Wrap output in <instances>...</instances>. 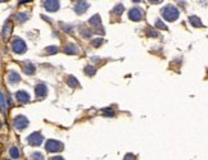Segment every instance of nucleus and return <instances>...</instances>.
I'll use <instances>...</instances> for the list:
<instances>
[{
  "instance_id": "14",
  "label": "nucleus",
  "mask_w": 208,
  "mask_h": 160,
  "mask_svg": "<svg viewBox=\"0 0 208 160\" xmlns=\"http://www.w3.org/2000/svg\"><path fill=\"white\" fill-rule=\"evenodd\" d=\"M189 19H190V23L193 24L194 27H202V26H203V24H202V22H200V19L198 17H190Z\"/></svg>"
},
{
  "instance_id": "8",
  "label": "nucleus",
  "mask_w": 208,
  "mask_h": 160,
  "mask_svg": "<svg viewBox=\"0 0 208 160\" xmlns=\"http://www.w3.org/2000/svg\"><path fill=\"white\" fill-rule=\"evenodd\" d=\"M35 91H36V96H37V98H44V96L48 94V88H46V86L44 83H39L35 87Z\"/></svg>"
},
{
  "instance_id": "3",
  "label": "nucleus",
  "mask_w": 208,
  "mask_h": 160,
  "mask_svg": "<svg viewBox=\"0 0 208 160\" xmlns=\"http://www.w3.org/2000/svg\"><path fill=\"white\" fill-rule=\"evenodd\" d=\"M12 47H13V51L17 53V54H23L26 51V44L21 39H18V37H15L12 41Z\"/></svg>"
},
{
  "instance_id": "20",
  "label": "nucleus",
  "mask_w": 208,
  "mask_h": 160,
  "mask_svg": "<svg viewBox=\"0 0 208 160\" xmlns=\"http://www.w3.org/2000/svg\"><path fill=\"white\" fill-rule=\"evenodd\" d=\"M57 50H58L57 46H50V47H48V49H46V53H49V54H54Z\"/></svg>"
},
{
  "instance_id": "2",
  "label": "nucleus",
  "mask_w": 208,
  "mask_h": 160,
  "mask_svg": "<svg viewBox=\"0 0 208 160\" xmlns=\"http://www.w3.org/2000/svg\"><path fill=\"white\" fill-rule=\"evenodd\" d=\"M45 149H46L48 152H58L63 149V145L61 142L55 141V140H49L46 142V145H45Z\"/></svg>"
},
{
  "instance_id": "6",
  "label": "nucleus",
  "mask_w": 208,
  "mask_h": 160,
  "mask_svg": "<svg viewBox=\"0 0 208 160\" xmlns=\"http://www.w3.org/2000/svg\"><path fill=\"white\" fill-rule=\"evenodd\" d=\"M44 7H45V9L48 12H55V10L59 8V2L58 0H45Z\"/></svg>"
},
{
  "instance_id": "13",
  "label": "nucleus",
  "mask_w": 208,
  "mask_h": 160,
  "mask_svg": "<svg viewBox=\"0 0 208 160\" xmlns=\"http://www.w3.org/2000/svg\"><path fill=\"white\" fill-rule=\"evenodd\" d=\"M9 154H10V156H12L13 159H17V158H19V150L15 146H13V147H10L9 149Z\"/></svg>"
},
{
  "instance_id": "23",
  "label": "nucleus",
  "mask_w": 208,
  "mask_h": 160,
  "mask_svg": "<svg viewBox=\"0 0 208 160\" xmlns=\"http://www.w3.org/2000/svg\"><path fill=\"white\" fill-rule=\"evenodd\" d=\"M102 41H103V40H100V39L94 40V41H92V46H95V47H96V46H99V45L102 44Z\"/></svg>"
},
{
  "instance_id": "26",
  "label": "nucleus",
  "mask_w": 208,
  "mask_h": 160,
  "mask_svg": "<svg viewBox=\"0 0 208 160\" xmlns=\"http://www.w3.org/2000/svg\"><path fill=\"white\" fill-rule=\"evenodd\" d=\"M2 109H3V111H5V100H4L3 94H2Z\"/></svg>"
},
{
  "instance_id": "12",
  "label": "nucleus",
  "mask_w": 208,
  "mask_h": 160,
  "mask_svg": "<svg viewBox=\"0 0 208 160\" xmlns=\"http://www.w3.org/2000/svg\"><path fill=\"white\" fill-rule=\"evenodd\" d=\"M23 69H25V73H27V74H34V72H35V67L32 66L30 62L23 64Z\"/></svg>"
},
{
  "instance_id": "29",
  "label": "nucleus",
  "mask_w": 208,
  "mask_h": 160,
  "mask_svg": "<svg viewBox=\"0 0 208 160\" xmlns=\"http://www.w3.org/2000/svg\"><path fill=\"white\" fill-rule=\"evenodd\" d=\"M26 2H30V0H21V3H26Z\"/></svg>"
},
{
  "instance_id": "5",
  "label": "nucleus",
  "mask_w": 208,
  "mask_h": 160,
  "mask_svg": "<svg viewBox=\"0 0 208 160\" xmlns=\"http://www.w3.org/2000/svg\"><path fill=\"white\" fill-rule=\"evenodd\" d=\"M27 126H29V120H27L26 117L18 115L17 118H14V127L17 128V130H23Z\"/></svg>"
},
{
  "instance_id": "11",
  "label": "nucleus",
  "mask_w": 208,
  "mask_h": 160,
  "mask_svg": "<svg viewBox=\"0 0 208 160\" xmlns=\"http://www.w3.org/2000/svg\"><path fill=\"white\" fill-rule=\"evenodd\" d=\"M19 79H21V77H19V74L17 72H10L9 73V76H8V82L9 83H12V85L18 83Z\"/></svg>"
},
{
  "instance_id": "25",
  "label": "nucleus",
  "mask_w": 208,
  "mask_h": 160,
  "mask_svg": "<svg viewBox=\"0 0 208 160\" xmlns=\"http://www.w3.org/2000/svg\"><path fill=\"white\" fill-rule=\"evenodd\" d=\"M156 24H157V27H158V28H163V30H166V26L163 24L162 22H159V21H158V22H157Z\"/></svg>"
},
{
  "instance_id": "19",
  "label": "nucleus",
  "mask_w": 208,
  "mask_h": 160,
  "mask_svg": "<svg viewBox=\"0 0 208 160\" xmlns=\"http://www.w3.org/2000/svg\"><path fill=\"white\" fill-rule=\"evenodd\" d=\"M32 158H34V160H44V156L40 152H34L32 154Z\"/></svg>"
},
{
  "instance_id": "7",
  "label": "nucleus",
  "mask_w": 208,
  "mask_h": 160,
  "mask_svg": "<svg viewBox=\"0 0 208 160\" xmlns=\"http://www.w3.org/2000/svg\"><path fill=\"white\" fill-rule=\"evenodd\" d=\"M143 12H141V9H138V8H134L131 9L129 12V18L131 21H140L141 18H143Z\"/></svg>"
},
{
  "instance_id": "22",
  "label": "nucleus",
  "mask_w": 208,
  "mask_h": 160,
  "mask_svg": "<svg viewBox=\"0 0 208 160\" xmlns=\"http://www.w3.org/2000/svg\"><path fill=\"white\" fill-rule=\"evenodd\" d=\"M122 9H123L122 5H117V7L114 8V12H116L117 14H121V13H122Z\"/></svg>"
},
{
  "instance_id": "24",
  "label": "nucleus",
  "mask_w": 208,
  "mask_h": 160,
  "mask_svg": "<svg viewBox=\"0 0 208 160\" xmlns=\"http://www.w3.org/2000/svg\"><path fill=\"white\" fill-rule=\"evenodd\" d=\"M136 158H135V155H133V154H127V155L125 156V159L123 160H135Z\"/></svg>"
},
{
  "instance_id": "21",
  "label": "nucleus",
  "mask_w": 208,
  "mask_h": 160,
  "mask_svg": "<svg viewBox=\"0 0 208 160\" xmlns=\"http://www.w3.org/2000/svg\"><path fill=\"white\" fill-rule=\"evenodd\" d=\"M94 71H95V69L92 67H86V69H85L86 74H94Z\"/></svg>"
},
{
  "instance_id": "28",
  "label": "nucleus",
  "mask_w": 208,
  "mask_h": 160,
  "mask_svg": "<svg viewBox=\"0 0 208 160\" xmlns=\"http://www.w3.org/2000/svg\"><path fill=\"white\" fill-rule=\"evenodd\" d=\"M149 2H152V3H154V4H156V3H159L161 0H149Z\"/></svg>"
},
{
  "instance_id": "17",
  "label": "nucleus",
  "mask_w": 208,
  "mask_h": 160,
  "mask_svg": "<svg viewBox=\"0 0 208 160\" xmlns=\"http://www.w3.org/2000/svg\"><path fill=\"white\" fill-rule=\"evenodd\" d=\"M76 51H77V49H76L75 45H68L65 47V53H69V54H75Z\"/></svg>"
},
{
  "instance_id": "15",
  "label": "nucleus",
  "mask_w": 208,
  "mask_h": 160,
  "mask_svg": "<svg viewBox=\"0 0 208 160\" xmlns=\"http://www.w3.org/2000/svg\"><path fill=\"white\" fill-rule=\"evenodd\" d=\"M67 83L71 87H76V86H77V79H76L75 77H72V76H69L68 79H67Z\"/></svg>"
},
{
  "instance_id": "18",
  "label": "nucleus",
  "mask_w": 208,
  "mask_h": 160,
  "mask_svg": "<svg viewBox=\"0 0 208 160\" xmlns=\"http://www.w3.org/2000/svg\"><path fill=\"white\" fill-rule=\"evenodd\" d=\"M17 17H18V21H19V22H25V21L29 18V15H27V13H25V14H21V13H19Z\"/></svg>"
},
{
  "instance_id": "10",
  "label": "nucleus",
  "mask_w": 208,
  "mask_h": 160,
  "mask_svg": "<svg viewBox=\"0 0 208 160\" xmlns=\"http://www.w3.org/2000/svg\"><path fill=\"white\" fill-rule=\"evenodd\" d=\"M87 7H89V5H87V3L85 2V0H80V2L77 3V5H76L75 7V10L77 13H80V14H82L85 10L87 9Z\"/></svg>"
},
{
  "instance_id": "30",
  "label": "nucleus",
  "mask_w": 208,
  "mask_h": 160,
  "mask_svg": "<svg viewBox=\"0 0 208 160\" xmlns=\"http://www.w3.org/2000/svg\"><path fill=\"white\" fill-rule=\"evenodd\" d=\"M133 2H135V3H138V2H140V0H133Z\"/></svg>"
},
{
  "instance_id": "16",
  "label": "nucleus",
  "mask_w": 208,
  "mask_h": 160,
  "mask_svg": "<svg viewBox=\"0 0 208 160\" xmlns=\"http://www.w3.org/2000/svg\"><path fill=\"white\" fill-rule=\"evenodd\" d=\"M10 27H12V24H10L9 22H8V26L5 24V27H4V31H3V37H8L9 36V34H10Z\"/></svg>"
},
{
  "instance_id": "27",
  "label": "nucleus",
  "mask_w": 208,
  "mask_h": 160,
  "mask_svg": "<svg viewBox=\"0 0 208 160\" xmlns=\"http://www.w3.org/2000/svg\"><path fill=\"white\" fill-rule=\"evenodd\" d=\"M50 160H64L62 156H54V158H52Z\"/></svg>"
},
{
  "instance_id": "1",
  "label": "nucleus",
  "mask_w": 208,
  "mask_h": 160,
  "mask_svg": "<svg viewBox=\"0 0 208 160\" xmlns=\"http://www.w3.org/2000/svg\"><path fill=\"white\" fill-rule=\"evenodd\" d=\"M162 14H163V18L168 22H172V21L177 19L179 17V10L173 7V5H167L162 9Z\"/></svg>"
},
{
  "instance_id": "4",
  "label": "nucleus",
  "mask_w": 208,
  "mask_h": 160,
  "mask_svg": "<svg viewBox=\"0 0 208 160\" xmlns=\"http://www.w3.org/2000/svg\"><path fill=\"white\" fill-rule=\"evenodd\" d=\"M42 140H44L42 136L40 135V133H37V132L32 133V135H30L29 137H27V141H29V143H30V145H32V146H39V145H41Z\"/></svg>"
},
{
  "instance_id": "9",
  "label": "nucleus",
  "mask_w": 208,
  "mask_h": 160,
  "mask_svg": "<svg viewBox=\"0 0 208 160\" xmlns=\"http://www.w3.org/2000/svg\"><path fill=\"white\" fill-rule=\"evenodd\" d=\"M15 99H17V101H19V103H27V101L30 100V95L26 91H18L15 94Z\"/></svg>"
}]
</instances>
